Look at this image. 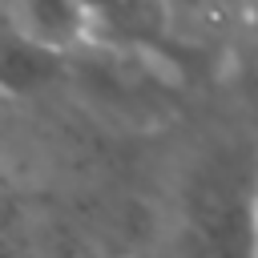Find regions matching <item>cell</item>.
Segmentation results:
<instances>
[{
    "instance_id": "cell-1",
    "label": "cell",
    "mask_w": 258,
    "mask_h": 258,
    "mask_svg": "<svg viewBox=\"0 0 258 258\" xmlns=\"http://www.w3.org/2000/svg\"><path fill=\"white\" fill-rule=\"evenodd\" d=\"M177 258H258V222H254V181L210 185L198 210L189 214Z\"/></svg>"
},
{
    "instance_id": "cell-2",
    "label": "cell",
    "mask_w": 258,
    "mask_h": 258,
    "mask_svg": "<svg viewBox=\"0 0 258 258\" xmlns=\"http://www.w3.org/2000/svg\"><path fill=\"white\" fill-rule=\"evenodd\" d=\"M85 36L113 48H157L173 40L165 0H81Z\"/></svg>"
},
{
    "instance_id": "cell-3",
    "label": "cell",
    "mask_w": 258,
    "mask_h": 258,
    "mask_svg": "<svg viewBox=\"0 0 258 258\" xmlns=\"http://www.w3.org/2000/svg\"><path fill=\"white\" fill-rule=\"evenodd\" d=\"M8 28L40 52H64L85 36V8L81 0H0Z\"/></svg>"
},
{
    "instance_id": "cell-4",
    "label": "cell",
    "mask_w": 258,
    "mask_h": 258,
    "mask_svg": "<svg viewBox=\"0 0 258 258\" xmlns=\"http://www.w3.org/2000/svg\"><path fill=\"white\" fill-rule=\"evenodd\" d=\"M173 40H210L218 32L242 28L254 0H165Z\"/></svg>"
},
{
    "instance_id": "cell-5",
    "label": "cell",
    "mask_w": 258,
    "mask_h": 258,
    "mask_svg": "<svg viewBox=\"0 0 258 258\" xmlns=\"http://www.w3.org/2000/svg\"><path fill=\"white\" fill-rule=\"evenodd\" d=\"M242 40H246V52H250V64L258 69V4L250 8L246 24H242Z\"/></svg>"
},
{
    "instance_id": "cell-6",
    "label": "cell",
    "mask_w": 258,
    "mask_h": 258,
    "mask_svg": "<svg viewBox=\"0 0 258 258\" xmlns=\"http://www.w3.org/2000/svg\"><path fill=\"white\" fill-rule=\"evenodd\" d=\"M254 222H258V173H254Z\"/></svg>"
},
{
    "instance_id": "cell-7",
    "label": "cell",
    "mask_w": 258,
    "mask_h": 258,
    "mask_svg": "<svg viewBox=\"0 0 258 258\" xmlns=\"http://www.w3.org/2000/svg\"><path fill=\"white\" fill-rule=\"evenodd\" d=\"M254 4H258V0H254Z\"/></svg>"
}]
</instances>
